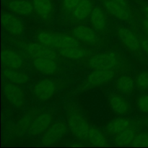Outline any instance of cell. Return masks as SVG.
Here are the masks:
<instances>
[{
    "mask_svg": "<svg viewBox=\"0 0 148 148\" xmlns=\"http://www.w3.org/2000/svg\"><path fill=\"white\" fill-rule=\"evenodd\" d=\"M66 109V121L70 131L77 138L88 141L91 127L83 116L80 110L75 104H69Z\"/></svg>",
    "mask_w": 148,
    "mask_h": 148,
    "instance_id": "obj_1",
    "label": "cell"
},
{
    "mask_svg": "<svg viewBox=\"0 0 148 148\" xmlns=\"http://www.w3.org/2000/svg\"><path fill=\"white\" fill-rule=\"evenodd\" d=\"M37 40L42 44L58 50L69 46H80V42L72 36L49 31L40 32L37 36Z\"/></svg>",
    "mask_w": 148,
    "mask_h": 148,
    "instance_id": "obj_2",
    "label": "cell"
},
{
    "mask_svg": "<svg viewBox=\"0 0 148 148\" xmlns=\"http://www.w3.org/2000/svg\"><path fill=\"white\" fill-rule=\"evenodd\" d=\"M118 72L117 69H94L87 77L80 88L85 90L106 85L116 77Z\"/></svg>",
    "mask_w": 148,
    "mask_h": 148,
    "instance_id": "obj_3",
    "label": "cell"
},
{
    "mask_svg": "<svg viewBox=\"0 0 148 148\" xmlns=\"http://www.w3.org/2000/svg\"><path fill=\"white\" fill-rule=\"evenodd\" d=\"M121 62V57L116 53L106 52L91 56L88 64L93 69H117Z\"/></svg>",
    "mask_w": 148,
    "mask_h": 148,
    "instance_id": "obj_4",
    "label": "cell"
},
{
    "mask_svg": "<svg viewBox=\"0 0 148 148\" xmlns=\"http://www.w3.org/2000/svg\"><path fill=\"white\" fill-rule=\"evenodd\" d=\"M68 124L62 120L55 121L43 134L41 142L45 145H51L59 142L66 135L68 131Z\"/></svg>",
    "mask_w": 148,
    "mask_h": 148,
    "instance_id": "obj_5",
    "label": "cell"
},
{
    "mask_svg": "<svg viewBox=\"0 0 148 148\" xmlns=\"http://www.w3.org/2000/svg\"><path fill=\"white\" fill-rule=\"evenodd\" d=\"M116 34L120 41L132 53L140 56L142 49L140 40L137 38L130 29L125 27H119L117 28Z\"/></svg>",
    "mask_w": 148,
    "mask_h": 148,
    "instance_id": "obj_6",
    "label": "cell"
},
{
    "mask_svg": "<svg viewBox=\"0 0 148 148\" xmlns=\"http://www.w3.org/2000/svg\"><path fill=\"white\" fill-rule=\"evenodd\" d=\"M57 90V84L55 81L44 79L39 81L32 90L33 95L38 101L45 102L49 101L54 95Z\"/></svg>",
    "mask_w": 148,
    "mask_h": 148,
    "instance_id": "obj_7",
    "label": "cell"
},
{
    "mask_svg": "<svg viewBox=\"0 0 148 148\" xmlns=\"http://www.w3.org/2000/svg\"><path fill=\"white\" fill-rule=\"evenodd\" d=\"M25 51L33 59L36 58H48L57 61L59 59V53L53 50L49 46L39 43H26L23 45Z\"/></svg>",
    "mask_w": 148,
    "mask_h": 148,
    "instance_id": "obj_8",
    "label": "cell"
},
{
    "mask_svg": "<svg viewBox=\"0 0 148 148\" xmlns=\"http://www.w3.org/2000/svg\"><path fill=\"white\" fill-rule=\"evenodd\" d=\"M71 36L75 38L78 41L91 46L98 44L100 42L98 32L95 31L93 28L82 25L75 27L71 32Z\"/></svg>",
    "mask_w": 148,
    "mask_h": 148,
    "instance_id": "obj_9",
    "label": "cell"
},
{
    "mask_svg": "<svg viewBox=\"0 0 148 148\" xmlns=\"http://www.w3.org/2000/svg\"><path fill=\"white\" fill-rule=\"evenodd\" d=\"M5 98L10 104L17 108H21L25 104V94L22 88L18 85L8 82L3 87Z\"/></svg>",
    "mask_w": 148,
    "mask_h": 148,
    "instance_id": "obj_10",
    "label": "cell"
},
{
    "mask_svg": "<svg viewBox=\"0 0 148 148\" xmlns=\"http://www.w3.org/2000/svg\"><path fill=\"white\" fill-rule=\"evenodd\" d=\"M53 119V113L41 112L33 121L27 134L31 137H35L43 134L51 125Z\"/></svg>",
    "mask_w": 148,
    "mask_h": 148,
    "instance_id": "obj_11",
    "label": "cell"
},
{
    "mask_svg": "<svg viewBox=\"0 0 148 148\" xmlns=\"http://www.w3.org/2000/svg\"><path fill=\"white\" fill-rule=\"evenodd\" d=\"M1 23L4 30L10 35L20 36L24 33V23L19 17L13 14L3 12L1 16Z\"/></svg>",
    "mask_w": 148,
    "mask_h": 148,
    "instance_id": "obj_12",
    "label": "cell"
},
{
    "mask_svg": "<svg viewBox=\"0 0 148 148\" xmlns=\"http://www.w3.org/2000/svg\"><path fill=\"white\" fill-rule=\"evenodd\" d=\"M40 113L41 111L39 109L30 110V111L26 113L23 118L17 122V124L13 127L12 133L16 137H22L27 134L33 121Z\"/></svg>",
    "mask_w": 148,
    "mask_h": 148,
    "instance_id": "obj_13",
    "label": "cell"
},
{
    "mask_svg": "<svg viewBox=\"0 0 148 148\" xmlns=\"http://www.w3.org/2000/svg\"><path fill=\"white\" fill-rule=\"evenodd\" d=\"M106 10L114 17L121 21H129L132 18V11L128 7L111 0H103Z\"/></svg>",
    "mask_w": 148,
    "mask_h": 148,
    "instance_id": "obj_14",
    "label": "cell"
},
{
    "mask_svg": "<svg viewBox=\"0 0 148 148\" xmlns=\"http://www.w3.org/2000/svg\"><path fill=\"white\" fill-rule=\"evenodd\" d=\"M93 8L92 0H81L75 10L69 14V18L74 23H79L90 15Z\"/></svg>",
    "mask_w": 148,
    "mask_h": 148,
    "instance_id": "obj_15",
    "label": "cell"
},
{
    "mask_svg": "<svg viewBox=\"0 0 148 148\" xmlns=\"http://www.w3.org/2000/svg\"><path fill=\"white\" fill-rule=\"evenodd\" d=\"M2 63L4 68L17 69L23 67L25 61L19 52L12 49H4L2 51Z\"/></svg>",
    "mask_w": 148,
    "mask_h": 148,
    "instance_id": "obj_16",
    "label": "cell"
},
{
    "mask_svg": "<svg viewBox=\"0 0 148 148\" xmlns=\"http://www.w3.org/2000/svg\"><path fill=\"white\" fill-rule=\"evenodd\" d=\"M33 65L39 72L46 75H53L59 71V65L56 60L48 58L33 59Z\"/></svg>",
    "mask_w": 148,
    "mask_h": 148,
    "instance_id": "obj_17",
    "label": "cell"
},
{
    "mask_svg": "<svg viewBox=\"0 0 148 148\" xmlns=\"http://www.w3.org/2000/svg\"><path fill=\"white\" fill-rule=\"evenodd\" d=\"M6 4L10 12L17 15L28 16L34 10L33 2L27 0H8Z\"/></svg>",
    "mask_w": 148,
    "mask_h": 148,
    "instance_id": "obj_18",
    "label": "cell"
},
{
    "mask_svg": "<svg viewBox=\"0 0 148 148\" xmlns=\"http://www.w3.org/2000/svg\"><path fill=\"white\" fill-rule=\"evenodd\" d=\"M91 25L98 33H104L107 29V18L105 12L100 7H94L90 15Z\"/></svg>",
    "mask_w": 148,
    "mask_h": 148,
    "instance_id": "obj_19",
    "label": "cell"
},
{
    "mask_svg": "<svg viewBox=\"0 0 148 148\" xmlns=\"http://www.w3.org/2000/svg\"><path fill=\"white\" fill-rule=\"evenodd\" d=\"M108 103L112 111L119 115H126L130 112V103L119 94L112 93L108 95Z\"/></svg>",
    "mask_w": 148,
    "mask_h": 148,
    "instance_id": "obj_20",
    "label": "cell"
},
{
    "mask_svg": "<svg viewBox=\"0 0 148 148\" xmlns=\"http://www.w3.org/2000/svg\"><path fill=\"white\" fill-rule=\"evenodd\" d=\"M34 10L39 17L43 20H49L53 13L52 0H33Z\"/></svg>",
    "mask_w": 148,
    "mask_h": 148,
    "instance_id": "obj_21",
    "label": "cell"
},
{
    "mask_svg": "<svg viewBox=\"0 0 148 148\" xmlns=\"http://www.w3.org/2000/svg\"><path fill=\"white\" fill-rule=\"evenodd\" d=\"M3 77L7 82L18 85H25L30 79V77L25 72H21L17 69L10 68H4Z\"/></svg>",
    "mask_w": 148,
    "mask_h": 148,
    "instance_id": "obj_22",
    "label": "cell"
},
{
    "mask_svg": "<svg viewBox=\"0 0 148 148\" xmlns=\"http://www.w3.org/2000/svg\"><path fill=\"white\" fill-rule=\"evenodd\" d=\"M58 53L61 56L67 59L81 60L86 58L90 52L86 49L80 47V46H75L59 49Z\"/></svg>",
    "mask_w": 148,
    "mask_h": 148,
    "instance_id": "obj_23",
    "label": "cell"
},
{
    "mask_svg": "<svg viewBox=\"0 0 148 148\" xmlns=\"http://www.w3.org/2000/svg\"><path fill=\"white\" fill-rule=\"evenodd\" d=\"M132 124V121L130 119L124 118V117L117 118L110 121L106 126L105 130L110 135L116 136L128 128Z\"/></svg>",
    "mask_w": 148,
    "mask_h": 148,
    "instance_id": "obj_24",
    "label": "cell"
},
{
    "mask_svg": "<svg viewBox=\"0 0 148 148\" xmlns=\"http://www.w3.org/2000/svg\"><path fill=\"white\" fill-rule=\"evenodd\" d=\"M116 88L121 95H130L134 92L136 86L134 79L129 75H121L116 81Z\"/></svg>",
    "mask_w": 148,
    "mask_h": 148,
    "instance_id": "obj_25",
    "label": "cell"
},
{
    "mask_svg": "<svg viewBox=\"0 0 148 148\" xmlns=\"http://www.w3.org/2000/svg\"><path fill=\"white\" fill-rule=\"evenodd\" d=\"M137 130H138L137 124L132 123L128 128L126 129L118 135L115 136L114 142L116 144L119 145H127L132 144L137 134Z\"/></svg>",
    "mask_w": 148,
    "mask_h": 148,
    "instance_id": "obj_26",
    "label": "cell"
},
{
    "mask_svg": "<svg viewBox=\"0 0 148 148\" xmlns=\"http://www.w3.org/2000/svg\"><path fill=\"white\" fill-rule=\"evenodd\" d=\"M88 141L91 144L98 146H106L108 145V141L103 133L95 127H90L89 134H88Z\"/></svg>",
    "mask_w": 148,
    "mask_h": 148,
    "instance_id": "obj_27",
    "label": "cell"
},
{
    "mask_svg": "<svg viewBox=\"0 0 148 148\" xmlns=\"http://www.w3.org/2000/svg\"><path fill=\"white\" fill-rule=\"evenodd\" d=\"M136 87L142 91L148 90V71L142 72L137 75L135 79Z\"/></svg>",
    "mask_w": 148,
    "mask_h": 148,
    "instance_id": "obj_28",
    "label": "cell"
},
{
    "mask_svg": "<svg viewBox=\"0 0 148 148\" xmlns=\"http://www.w3.org/2000/svg\"><path fill=\"white\" fill-rule=\"evenodd\" d=\"M81 0H62V9L64 13L69 14L77 4L80 2Z\"/></svg>",
    "mask_w": 148,
    "mask_h": 148,
    "instance_id": "obj_29",
    "label": "cell"
},
{
    "mask_svg": "<svg viewBox=\"0 0 148 148\" xmlns=\"http://www.w3.org/2000/svg\"><path fill=\"white\" fill-rule=\"evenodd\" d=\"M131 145L137 147L148 146V132H140L137 134Z\"/></svg>",
    "mask_w": 148,
    "mask_h": 148,
    "instance_id": "obj_30",
    "label": "cell"
},
{
    "mask_svg": "<svg viewBox=\"0 0 148 148\" xmlns=\"http://www.w3.org/2000/svg\"><path fill=\"white\" fill-rule=\"evenodd\" d=\"M139 111L143 114H148V94L140 95L137 101Z\"/></svg>",
    "mask_w": 148,
    "mask_h": 148,
    "instance_id": "obj_31",
    "label": "cell"
},
{
    "mask_svg": "<svg viewBox=\"0 0 148 148\" xmlns=\"http://www.w3.org/2000/svg\"><path fill=\"white\" fill-rule=\"evenodd\" d=\"M140 43H141L143 51H144L145 54L148 56V38L140 39Z\"/></svg>",
    "mask_w": 148,
    "mask_h": 148,
    "instance_id": "obj_32",
    "label": "cell"
},
{
    "mask_svg": "<svg viewBox=\"0 0 148 148\" xmlns=\"http://www.w3.org/2000/svg\"><path fill=\"white\" fill-rule=\"evenodd\" d=\"M142 26H143V29H144L145 32L146 34L148 36V20L145 17V19L142 20Z\"/></svg>",
    "mask_w": 148,
    "mask_h": 148,
    "instance_id": "obj_33",
    "label": "cell"
},
{
    "mask_svg": "<svg viewBox=\"0 0 148 148\" xmlns=\"http://www.w3.org/2000/svg\"><path fill=\"white\" fill-rule=\"evenodd\" d=\"M141 10L144 14L145 17L148 20V4H143L141 7Z\"/></svg>",
    "mask_w": 148,
    "mask_h": 148,
    "instance_id": "obj_34",
    "label": "cell"
},
{
    "mask_svg": "<svg viewBox=\"0 0 148 148\" xmlns=\"http://www.w3.org/2000/svg\"><path fill=\"white\" fill-rule=\"evenodd\" d=\"M111 1H114L117 3H119V4L124 5V7H128V8L130 9V4H129L128 0H111Z\"/></svg>",
    "mask_w": 148,
    "mask_h": 148,
    "instance_id": "obj_35",
    "label": "cell"
},
{
    "mask_svg": "<svg viewBox=\"0 0 148 148\" xmlns=\"http://www.w3.org/2000/svg\"><path fill=\"white\" fill-rule=\"evenodd\" d=\"M146 125H147V128H148V117H147V120H146Z\"/></svg>",
    "mask_w": 148,
    "mask_h": 148,
    "instance_id": "obj_36",
    "label": "cell"
}]
</instances>
